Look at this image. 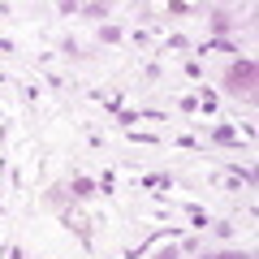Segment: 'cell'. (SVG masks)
Instances as JSON below:
<instances>
[{"instance_id":"cell-9","label":"cell","mask_w":259,"mask_h":259,"mask_svg":"<svg viewBox=\"0 0 259 259\" xmlns=\"http://www.w3.org/2000/svg\"><path fill=\"white\" fill-rule=\"evenodd\" d=\"M190 48H194V44H190V39H186V35H168V39H164V52H177V56H190Z\"/></svg>"},{"instance_id":"cell-6","label":"cell","mask_w":259,"mask_h":259,"mask_svg":"<svg viewBox=\"0 0 259 259\" xmlns=\"http://www.w3.org/2000/svg\"><path fill=\"white\" fill-rule=\"evenodd\" d=\"M194 100H199V112H216V108H221V95H216L212 87H199Z\"/></svg>"},{"instance_id":"cell-18","label":"cell","mask_w":259,"mask_h":259,"mask_svg":"<svg viewBox=\"0 0 259 259\" xmlns=\"http://www.w3.org/2000/svg\"><path fill=\"white\" fill-rule=\"evenodd\" d=\"M143 78H147V82H160V78H164V69L151 61V65H143Z\"/></svg>"},{"instance_id":"cell-19","label":"cell","mask_w":259,"mask_h":259,"mask_svg":"<svg viewBox=\"0 0 259 259\" xmlns=\"http://www.w3.org/2000/svg\"><path fill=\"white\" fill-rule=\"evenodd\" d=\"M177 104H182V112H186V117H194V112H199V100H194V95H182Z\"/></svg>"},{"instance_id":"cell-7","label":"cell","mask_w":259,"mask_h":259,"mask_svg":"<svg viewBox=\"0 0 259 259\" xmlns=\"http://www.w3.org/2000/svg\"><path fill=\"white\" fill-rule=\"evenodd\" d=\"M91 100H95V104H104V108H108L112 117H117V112L125 108V100H121V91H117V95H104V91H91Z\"/></svg>"},{"instance_id":"cell-10","label":"cell","mask_w":259,"mask_h":259,"mask_svg":"<svg viewBox=\"0 0 259 259\" xmlns=\"http://www.w3.org/2000/svg\"><path fill=\"white\" fill-rule=\"evenodd\" d=\"M199 259H255L250 250H199Z\"/></svg>"},{"instance_id":"cell-16","label":"cell","mask_w":259,"mask_h":259,"mask_svg":"<svg viewBox=\"0 0 259 259\" xmlns=\"http://www.w3.org/2000/svg\"><path fill=\"white\" fill-rule=\"evenodd\" d=\"M61 52L69 56V61H87V56H91V52H82V48H78L74 39H65V44H61Z\"/></svg>"},{"instance_id":"cell-21","label":"cell","mask_w":259,"mask_h":259,"mask_svg":"<svg viewBox=\"0 0 259 259\" xmlns=\"http://www.w3.org/2000/svg\"><path fill=\"white\" fill-rule=\"evenodd\" d=\"M22 95H26L30 104H39V95H44V91H39V82H26V87H22Z\"/></svg>"},{"instance_id":"cell-24","label":"cell","mask_w":259,"mask_h":259,"mask_svg":"<svg viewBox=\"0 0 259 259\" xmlns=\"http://www.w3.org/2000/svg\"><path fill=\"white\" fill-rule=\"evenodd\" d=\"M156 259H182V250H177V246H168V250H160Z\"/></svg>"},{"instance_id":"cell-1","label":"cell","mask_w":259,"mask_h":259,"mask_svg":"<svg viewBox=\"0 0 259 259\" xmlns=\"http://www.w3.org/2000/svg\"><path fill=\"white\" fill-rule=\"evenodd\" d=\"M255 82H259L255 56H233L229 69H225V78H221L225 95H233V100H255Z\"/></svg>"},{"instance_id":"cell-4","label":"cell","mask_w":259,"mask_h":259,"mask_svg":"<svg viewBox=\"0 0 259 259\" xmlns=\"http://www.w3.org/2000/svg\"><path fill=\"white\" fill-rule=\"evenodd\" d=\"M164 238H182V225H164V229H156L151 238H143L139 246H130V250H125V259H143L151 246H156V242H164Z\"/></svg>"},{"instance_id":"cell-3","label":"cell","mask_w":259,"mask_h":259,"mask_svg":"<svg viewBox=\"0 0 259 259\" xmlns=\"http://www.w3.org/2000/svg\"><path fill=\"white\" fill-rule=\"evenodd\" d=\"M65 194H69V203H87V199H95V194H100V186H95V177H87V173H69Z\"/></svg>"},{"instance_id":"cell-14","label":"cell","mask_w":259,"mask_h":259,"mask_svg":"<svg viewBox=\"0 0 259 259\" xmlns=\"http://www.w3.org/2000/svg\"><path fill=\"white\" fill-rule=\"evenodd\" d=\"M182 69H186V78H190V82H203V65L194 61V56H186V61H182Z\"/></svg>"},{"instance_id":"cell-17","label":"cell","mask_w":259,"mask_h":259,"mask_svg":"<svg viewBox=\"0 0 259 259\" xmlns=\"http://www.w3.org/2000/svg\"><path fill=\"white\" fill-rule=\"evenodd\" d=\"M78 13H87V18H108V5H78Z\"/></svg>"},{"instance_id":"cell-23","label":"cell","mask_w":259,"mask_h":259,"mask_svg":"<svg viewBox=\"0 0 259 259\" xmlns=\"http://www.w3.org/2000/svg\"><path fill=\"white\" fill-rule=\"evenodd\" d=\"M18 48H13V39H0V56H13Z\"/></svg>"},{"instance_id":"cell-22","label":"cell","mask_w":259,"mask_h":259,"mask_svg":"<svg viewBox=\"0 0 259 259\" xmlns=\"http://www.w3.org/2000/svg\"><path fill=\"white\" fill-rule=\"evenodd\" d=\"M5 255H9V259H26V250H22L18 242H9V250H5Z\"/></svg>"},{"instance_id":"cell-12","label":"cell","mask_w":259,"mask_h":259,"mask_svg":"<svg viewBox=\"0 0 259 259\" xmlns=\"http://www.w3.org/2000/svg\"><path fill=\"white\" fill-rule=\"evenodd\" d=\"M173 147H186V151H203V156H207V143L190 139V134H173Z\"/></svg>"},{"instance_id":"cell-11","label":"cell","mask_w":259,"mask_h":259,"mask_svg":"<svg viewBox=\"0 0 259 259\" xmlns=\"http://www.w3.org/2000/svg\"><path fill=\"white\" fill-rule=\"evenodd\" d=\"M130 143H143V147H160V134H147V130H125Z\"/></svg>"},{"instance_id":"cell-8","label":"cell","mask_w":259,"mask_h":259,"mask_svg":"<svg viewBox=\"0 0 259 259\" xmlns=\"http://www.w3.org/2000/svg\"><path fill=\"white\" fill-rule=\"evenodd\" d=\"M182 212L190 216V225H194V229H207V225H212V221H207V212H203L199 203H182Z\"/></svg>"},{"instance_id":"cell-13","label":"cell","mask_w":259,"mask_h":259,"mask_svg":"<svg viewBox=\"0 0 259 259\" xmlns=\"http://www.w3.org/2000/svg\"><path fill=\"white\" fill-rule=\"evenodd\" d=\"M100 44H121V26H112V22H100Z\"/></svg>"},{"instance_id":"cell-15","label":"cell","mask_w":259,"mask_h":259,"mask_svg":"<svg viewBox=\"0 0 259 259\" xmlns=\"http://www.w3.org/2000/svg\"><path fill=\"white\" fill-rule=\"evenodd\" d=\"M112 121H117L121 130H134V121H143V117H139V112H134V108H121V112H117V117H112Z\"/></svg>"},{"instance_id":"cell-2","label":"cell","mask_w":259,"mask_h":259,"mask_svg":"<svg viewBox=\"0 0 259 259\" xmlns=\"http://www.w3.org/2000/svg\"><path fill=\"white\" fill-rule=\"evenodd\" d=\"M207 26H212V39H229L233 30L242 26V18H233L225 5H212V9H207Z\"/></svg>"},{"instance_id":"cell-5","label":"cell","mask_w":259,"mask_h":259,"mask_svg":"<svg viewBox=\"0 0 259 259\" xmlns=\"http://www.w3.org/2000/svg\"><path fill=\"white\" fill-rule=\"evenodd\" d=\"M207 147H242V134L229 125V121H221V125L207 130Z\"/></svg>"},{"instance_id":"cell-20","label":"cell","mask_w":259,"mask_h":259,"mask_svg":"<svg viewBox=\"0 0 259 259\" xmlns=\"http://www.w3.org/2000/svg\"><path fill=\"white\" fill-rule=\"evenodd\" d=\"M212 233H216V238H233V225H229V221H216Z\"/></svg>"}]
</instances>
